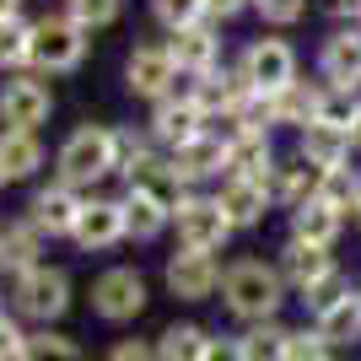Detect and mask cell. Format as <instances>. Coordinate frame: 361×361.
I'll return each instance as SVG.
<instances>
[{"mask_svg":"<svg viewBox=\"0 0 361 361\" xmlns=\"http://www.w3.org/2000/svg\"><path fill=\"white\" fill-rule=\"evenodd\" d=\"M286 302H291V291H286V281H281V270H275V259L243 254V259H226L221 264V307L238 318L243 329L281 318Z\"/></svg>","mask_w":361,"mask_h":361,"instance_id":"cell-1","label":"cell"},{"mask_svg":"<svg viewBox=\"0 0 361 361\" xmlns=\"http://www.w3.org/2000/svg\"><path fill=\"white\" fill-rule=\"evenodd\" d=\"M54 167H60V183H65V189L81 195V189H92V183H103L108 173H119V140H114L108 124H81V130L65 135Z\"/></svg>","mask_w":361,"mask_h":361,"instance_id":"cell-2","label":"cell"},{"mask_svg":"<svg viewBox=\"0 0 361 361\" xmlns=\"http://www.w3.org/2000/svg\"><path fill=\"white\" fill-rule=\"evenodd\" d=\"M238 71H243V81H248L259 97H275V92H286L291 81L302 75V60H297V49H291L286 38L259 32V38H248V44H243Z\"/></svg>","mask_w":361,"mask_h":361,"instance_id":"cell-3","label":"cell"},{"mask_svg":"<svg viewBox=\"0 0 361 361\" xmlns=\"http://www.w3.org/2000/svg\"><path fill=\"white\" fill-rule=\"evenodd\" d=\"M11 307L22 318H32V324H60L65 313H71V275L60 270V264H38V270L16 275L11 286Z\"/></svg>","mask_w":361,"mask_h":361,"instance_id":"cell-4","label":"cell"},{"mask_svg":"<svg viewBox=\"0 0 361 361\" xmlns=\"http://www.w3.org/2000/svg\"><path fill=\"white\" fill-rule=\"evenodd\" d=\"M146 302H151V286L135 264H114L92 281V313L103 324H135L146 313Z\"/></svg>","mask_w":361,"mask_h":361,"instance_id":"cell-5","label":"cell"},{"mask_svg":"<svg viewBox=\"0 0 361 361\" xmlns=\"http://www.w3.org/2000/svg\"><path fill=\"white\" fill-rule=\"evenodd\" d=\"M173 232H178V248H189V254H221L238 238L232 221L221 216V205H216V195H189L173 216Z\"/></svg>","mask_w":361,"mask_h":361,"instance_id":"cell-6","label":"cell"},{"mask_svg":"<svg viewBox=\"0 0 361 361\" xmlns=\"http://www.w3.org/2000/svg\"><path fill=\"white\" fill-rule=\"evenodd\" d=\"M167 167L178 173V183L195 195V183H221L226 178V167H232V146H226V135L221 130H205V135H195V140H183V146H173L167 151Z\"/></svg>","mask_w":361,"mask_h":361,"instance_id":"cell-7","label":"cell"},{"mask_svg":"<svg viewBox=\"0 0 361 361\" xmlns=\"http://www.w3.org/2000/svg\"><path fill=\"white\" fill-rule=\"evenodd\" d=\"M87 38H92V32H81L65 11L44 16V22H32V65L49 71V75L75 71V65L87 60Z\"/></svg>","mask_w":361,"mask_h":361,"instance_id":"cell-8","label":"cell"},{"mask_svg":"<svg viewBox=\"0 0 361 361\" xmlns=\"http://www.w3.org/2000/svg\"><path fill=\"white\" fill-rule=\"evenodd\" d=\"M275 270H281L286 291L302 302L307 291L329 286L334 275H340V259H334V248H313V243H297V238H286V243H281V254H275Z\"/></svg>","mask_w":361,"mask_h":361,"instance_id":"cell-9","label":"cell"},{"mask_svg":"<svg viewBox=\"0 0 361 361\" xmlns=\"http://www.w3.org/2000/svg\"><path fill=\"white\" fill-rule=\"evenodd\" d=\"M124 87L146 97V103H162L178 92V65L167 54V38L162 44H135L130 49V60H124Z\"/></svg>","mask_w":361,"mask_h":361,"instance_id":"cell-10","label":"cell"},{"mask_svg":"<svg viewBox=\"0 0 361 361\" xmlns=\"http://www.w3.org/2000/svg\"><path fill=\"white\" fill-rule=\"evenodd\" d=\"M162 281H167V291H173L178 302H211L216 291H221V259L178 248V254H167Z\"/></svg>","mask_w":361,"mask_h":361,"instance_id":"cell-11","label":"cell"},{"mask_svg":"<svg viewBox=\"0 0 361 361\" xmlns=\"http://www.w3.org/2000/svg\"><path fill=\"white\" fill-rule=\"evenodd\" d=\"M151 135H157V146L173 151L183 146V140H195L211 130V119L200 114V103L189 97V92H173V97H162V103H151V124H146Z\"/></svg>","mask_w":361,"mask_h":361,"instance_id":"cell-12","label":"cell"},{"mask_svg":"<svg viewBox=\"0 0 361 361\" xmlns=\"http://www.w3.org/2000/svg\"><path fill=\"white\" fill-rule=\"evenodd\" d=\"M167 54L178 65V75H189V81L221 71V27H216V22H200V27L167 32Z\"/></svg>","mask_w":361,"mask_h":361,"instance_id":"cell-13","label":"cell"},{"mask_svg":"<svg viewBox=\"0 0 361 361\" xmlns=\"http://www.w3.org/2000/svg\"><path fill=\"white\" fill-rule=\"evenodd\" d=\"M54 108V92L38 81V75H16L0 87V124L6 130H38Z\"/></svg>","mask_w":361,"mask_h":361,"instance_id":"cell-14","label":"cell"},{"mask_svg":"<svg viewBox=\"0 0 361 361\" xmlns=\"http://www.w3.org/2000/svg\"><path fill=\"white\" fill-rule=\"evenodd\" d=\"M71 238L87 254H108L114 243H124L130 238L124 232V200H87L81 216H75V226H71Z\"/></svg>","mask_w":361,"mask_h":361,"instance_id":"cell-15","label":"cell"},{"mask_svg":"<svg viewBox=\"0 0 361 361\" xmlns=\"http://www.w3.org/2000/svg\"><path fill=\"white\" fill-rule=\"evenodd\" d=\"M216 205H221V216L232 221V232H248V226H259L275 211V195L264 183H248V178H232V173H226V178L216 183Z\"/></svg>","mask_w":361,"mask_h":361,"instance_id":"cell-16","label":"cell"},{"mask_svg":"<svg viewBox=\"0 0 361 361\" xmlns=\"http://www.w3.org/2000/svg\"><path fill=\"white\" fill-rule=\"evenodd\" d=\"M318 81L324 87H361V27H334L318 44Z\"/></svg>","mask_w":361,"mask_h":361,"instance_id":"cell-17","label":"cell"},{"mask_svg":"<svg viewBox=\"0 0 361 361\" xmlns=\"http://www.w3.org/2000/svg\"><path fill=\"white\" fill-rule=\"evenodd\" d=\"M324 340H329V350H345V345H361V286H345L334 302H324L313 318H307Z\"/></svg>","mask_w":361,"mask_h":361,"instance_id":"cell-18","label":"cell"},{"mask_svg":"<svg viewBox=\"0 0 361 361\" xmlns=\"http://www.w3.org/2000/svg\"><path fill=\"white\" fill-rule=\"evenodd\" d=\"M81 205L87 200L75 195V189H65V183H49V189H38L27 205V221L38 226V232H49V238H71L75 216H81Z\"/></svg>","mask_w":361,"mask_h":361,"instance_id":"cell-19","label":"cell"},{"mask_svg":"<svg viewBox=\"0 0 361 361\" xmlns=\"http://www.w3.org/2000/svg\"><path fill=\"white\" fill-rule=\"evenodd\" d=\"M350 130H340V124H307L297 135V157L302 162H313L318 173H334V167H350Z\"/></svg>","mask_w":361,"mask_h":361,"instance_id":"cell-20","label":"cell"},{"mask_svg":"<svg viewBox=\"0 0 361 361\" xmlns=\"http://www.w3.org/2000/svg\"><path fill=\"white\" fill-rule=\"evenodd\" d=\"M286 216H291L286 238L313 243V248H334V243L345 238V226H350V216L334 211V205H324V200H307V205H297V211H286Z\"/></svg>","mask_w":361,"mask_h":361,"instance_id":"cell-21","label":"cell"},{"mask_svg":"<svg viewBox=\"0 0 361 361\" xmlns=\"http://www.w3.org/2000/svg\"><path fill=\"white\" fill-rule=\"evenodd\" d=\"M318 108H324V81H291L286 92H275L270 97V119L281 124V130H307V124H318Z\"/></svg>","mask_w":361,"mask_h":361,"instance_id":"cell-22","label":"cell"},{"mask_svg":"<svg viewBox=\"0 0 361 361\" xmlns=\"http://www.w3.org/2000/svg\"><path fill=\"white\" fill-rule=\"evenodd\" d=\"M318 183H324V173H318L313 162H302L297 151H291V157H281V162H275L270 195H275V205H281V211H297V205L318 200Z\"/></svg>","mask_w":361,"mask_h":361,"instance_id":"cell-23","label":"cell"},{"mask_svg":"<svg viewBox=\"0 0 361 361\" xmlns=\"http://www.w3.org/2000/svg\"><path fill=\"white\" fill-rule=\"evenodd\" d=\"M226 146H232V178H248V183H264L270 189V178H275V140L270 135H226Z\"/></svg>","mask_w":361,"mask_h":361,"instance_id":"cell-24","label":"cell"},{"mask_svg":"<svg viewBox=\"0 0 361 361\" xmlns=\"http://www.w3.org/2000/svg\"><path fill=\"white\" fill-rule=\"evenodd\" d=\"M44 232H38V226L32 221H6L0 226V270L11 275H27V270H38V264H44Z\"/></svg>","mask_w":361,"mask_h":361,"instance_id":"cell-25","label":"cell"},{"mask_svg":"<svg viewBox=\"0 0 361 361\" xmlns=\"http://www.w3.org/2000/svg\"><path fill=\"white\" fill-rule=\"evenodd\" d=\"M291 324H281V318H270V324H248V329L238 334L243 345V361H291Z\"/></svg>","mask_w":361,"mask_h":361,"instance_id":"cell-26","label":"cell"},{"mask_svg":"<svg viewBox=\"0 0 361 361\" xmlns=\"http://www.w3.org/2000/svg\"><path fill=\"white\" fill-rule=\"evenodd\" d=\"M130 189H135V195H146L151 205H162L167 216H178V205L189 200V189H183L178 173L167 167V157H162V162H151V167H140L135 178H130Z\"/></svg>","mask_w":361,"mask_h":361,"instance_id":"cell-27","label":"cell"},{"mask_svg":"<svg viewBox=\"0 0 361 361\" xmlns=\"http://www.w3.org/2000/svg\"><path fill=\"white\" fill-rule=\"evenodd\" d=\"M44 167V146L32 130H0V178H32Z\"/></svg>","mask_w":361,"mask_h":361,"instance_id":"cell-28","label":"cell"},{"mask_svg":"<svg viewBox=\"0 0 361 361\" xmlns=\"http://www.w3.org/2000/svg\"><path fill=\"white\" fill-rule=\"evenodd\" d=\"M151 345H157V361H205L211 329H205V324H189V318H183V324H167V329L157 334Z\"/></svg>","mask_w":361,"mask_h":361,"instance_id":"cell-29","label":"cell"},{"mask_svg":"<svg viewBox=\"0 0 361 361\" xmlns=\"http://www.w3.org/2000/svg\"><path fill=\"white\" fill-rule=\"evenodd\" d=\"M167 226H173V216H167L162 205H151V200L135 195V189L124 195V232H130L135 243H157Z\"/></svg>","mask_w":361,"mask_h":361,"instance_id":"cell-30","label":"cell"},{"mask_svg":"<svg viewBox=\"0 0 361 361\" xmlns=\"http://www.w3.org/2000/svg\"><path fill=\"white\" fill-rule=\"evenodd\" d=\"M114 140H119V173H124V178H135L140 167H151V162H162V157H167L151 130H114Z\"/></svg>","mask_w":361,"mask_h":361,"instance_id":"cell-31","label":"cell"},{"mask_svg":"<svg viewBox=\"0 0 361 361\" xmlns=\"http://www.w3.org/2000/svg\"><path fill=\"white\" fill-rule=\"evenodd\" d=\"M318 200L334 205V211H345V216H356L361 211V167H334V173H324Z\"/></svg>","mask_w":361,"mask_h":361,"instance_id":"cell-32","label":"cell"},{"mask_svg":"<svg viewBox=\"0 0 361 361\" xmlns=\"http://www.w3.org/2000/svg\"><path fill=\"white\" fill-rule=\"evenodd\" d=\"M151 16H157V27L183 32V27L211 22V0H151Z\"/></svg>","mask_w":361,"mask_h":361,"instance_id":"cell-33","label":"cell"},{"mask_svg":"<svg viewBox=\"0 0 361 361\" xmlns=\"http://www.w3.org/2000/svg\"><path fill=\"white\" fill-rule=\"evenodd\" d=\"M65 16L81 32H97V27H114L124 16V0H65Z\"/></svg>","mask_w":361,"mask_h":361,"instance_id":"cell-34","label":"cell"},{"mask_svg":"<svg viewBox=\"0 0 361 361\" xmlns=\"http://www.w3.org/2000/svg\"><path fill=\"white\" fill-rule=\"evenodd\" d=\"M22 361H87V356H81V345H75L71 334L38 329V334H27V350H22Z\"/></svg>","mask_w":361,"mask_h":361,"instance_id":"cell-35","label":"cell"},{"mask_svg":"<svg viewBox=\"0 0 361 361\" xmlns=\"http://www.w3.org/2000/svg\"><path fill=\"white\" fill-rule=\"evenodd\" d=\"M356 114H361V87H324V108H318V119H324V124L350 130Z\"/></svg>","mask_w":361,"mask_h":361,"instance_id":"cell-36","label":"cell"},{"mask_svg":"<svg viewBox=\"0 0 361 361\" xmlns=\"http://www.w3.org/2000/svg\"><path fill=\"white\" fill-rule=\"evenodd\" d=\"M27 60H32V27L6 22V27H0V71H6V65H27Z\"/></svg>","mask_w":361,"mask_h":361,"instance_id":"cell-37","label":"cell"},{"mask_svg":"<svg viewBox=\"0 0 361 361\" xmlns=\"http://www.w3.org/2000/svg\"><path fill=\"white\" fill-rule=\"evenodd\" d=\"M254 16L264 27H297L307 16V0H254Z\"/></svg>","mask_w":361,"mask_h":361,"instance_id":"cell-38","label":"cell"},{"mask_svg":"<svg viewBox=\"0 0 361 361\" xmlns=\"http://www.w3.org/2000/svg\"><path fill=\"white\" fill-rule=\"evenodd\" d=\"M334 350H329V340L313 329V324H302L297 334H291V361H329Z\"/></svg>","mask_w":361,"mask_h":361,"instance_id":"cell-39","label":"cell"},{"mask_svg":"<svg viewBox=\"0 0 361 361\" xmlns=\"http://www.w3.org/2000/svg\"><path fill=\"white\" fill-rule=\"evenodd\" d=\"M103 361H157V345L151 340H119V345H108Z\"/></svg>","mask_w":361,"mask_h":361,"instance_id":"cell-40","label":"cell"},{"mask_svg":"<svg viewBox=\"0 0 361 361\" xmlns=\"http://www.w3.org/2000/svg\"><path fill=\"white\" fill-rule=\"evenodd\" d=\"M22 350H27V334L11 318H0V361H22Z\"/></svg>","mask_w":361,"mask_h":361,"instance_id":"cell-41","label":"cell"},{"mask_svg":"<svg viewBox=\"0 0 361 361\" xmlns=\"http://www.w3.org/2000/svg\"><path fill=\"white\" fill-rule=\"evenodd\" d=\"M345 286H350V281H345V270H340V275H334V281H329V286L307 291V297H302V307H307V318H313L318 307H324V302H334V297H340V291H345Z\"/></svg>","mask_w":361,"mask_h":361,"instance_id":"cell-42","label":"cell"},{"mask_svg":"<svg viewBox=\"0 0 361 361\" xmlns=\"http://www.w3.org/2000/svg\"><path fill=\"white\" fill-rule=\"evenodd\" d=\"M205 361H243L238 334H211V345H205Z\"/></svg>","mask_w":361,"mask_h":361,"instance_id":"cell-43","label":"cell"},{"mask_svg":"<svg viewBox=\"0 0 361 361\" xmlns=\"http://www.w3.org/2000/svg\"><path fill=\"white\" fill-rule=\"evenodd\" d=\"M254 11V0H211V22L221 27V22H238V16Z\"/></svg>","mask_w":361,"mask_h":361,"instance_id":"cell-44","label":"cell"},{"mask_svg":"<svg viewBox=\"0 0 361 361\" xmlns=\"http://www.w3.org/2000/svg\"><path fill=\"white\" fill-rule=\"evenodd\" d=\"M318 6H324V16H334V22H350V27L361 22V0H318Z\"/></svg>","mask_w":361,"mask_h":361,"instance_id":"cell-45","label":"cell"},{"mask_svg":"<svg viewBox=\"0 0 361 361\" xmlns=\"http://www.w3.org/2000/svg\"><path fill=\"white\" fill-rule=\"evenodd\" d=\"M16 11H22V0H0V27H6V22H16Z\"/></svg>","mask_w":361,"mask_h":361,"instance_id":"cell-46","label":"cell"},{"mask_svg":"<svg viewBox=\"0 0 361 361\" xmlns=\"http://www.w3.org/2000/svg\"><path fill=\"white\" fill-rule=\"evenodd\" d=\"M350 146L361 151V114H356V124H350Z\"/></svg>","mask_w":361,"mask_h":361,"instance_id":"cell-47","label":"cell"},{"mask_svg":"<svg viewBox=\"0 0 361 361\" xmlns=\"http://www.w3.org/2000/svg\"><path fill=\"white\" fill-rule=\"evenodd\" d=\"M0 318H6V302H0Z\"/></svg>","mask_w":361,"mask_h":361,"instance_id":"cell-48","label":"cell"},{"mask_svg":"<svg viewBox=\"0 0 361 361\" xmlns=\"http://www.w3.org/2000/svg\"><path fill=\"white\" fill-rule=\"evenodd\" d=\"M329 361H340V356H329Z\"/></svg>","mask_w":361,"mask_h":361,"instance_id":"cell-49","label":"cell"},{"mask_svg":"<svg viewBox=\"0 0 361 361\" xmlns=\"http://www.w3.org/2000/svg\"><path fill=\"white\" fill-rule=\"evenodd\" d=\"M356 221H361V211H356Z\"/></svg>","mask_w":361,"mask_h":361,"instance_id":"cell-50","label":"cell"},{"mask_svg":"<svg viewBox=\"0 0 361 361\" xmlns=\"http://www.w3.org/2000/svg\"><path fill=\"white\" fill-rule=\"evenodd\" d=\"M0 183H6V178H0Z\"/></svg>","mask_w":361,"mask_h":361,"instance_id":"cell-51","label":"cell"},{"mask_svg":"<svg viewBox=\"0 0 361 361\" xmlns=\"http://www.w3.org/2000/svg\"><path fill=\"white\" fill-rule=\"evenodd\" d=\"M356 27H361V22H356Z\"/></svg>","mask_w":361,"mask_h":361,"instance_id":"cell-52","label":"cell"}]
</instances>
